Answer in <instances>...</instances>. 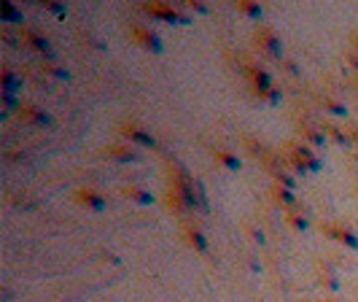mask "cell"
Returning <instances> with one entry per match:
<instances>
[{"instance_id":"obj_1","label":"cell","mask_w":358,"mask_h":302,"mask_svg":"<svg viewBox=\"0 0 358 302\" xmlns=\"http://www.w3.org/2000/svg\"><path fill=\"white\" fill-rule=\"evenodd\" d=\"M291 159L296 162V167H301V173H305V170H318V165H320L318 159L313 157V151L305 148V146H296L294 154H291Z\"/></svg>"},{"instance_id":"obj_2","label":"cell","mask_w":358,"mask_h":302,"mask_svg":"<svg viewBox=\"0 0 358 302\" xmlns=\"http://www.w3.org/2000/svg\"><path fill=\"white\" fill-rule=\"evenodd\" d=\"M135 35H137V41L146 46V49H154V52H162V41L154 35V33H148L143 30V27H135Z\"/></svg>"},{"instance_id":"obj_3","label":"cell","mask_w":358,"mask_h":302,"mask_svg":"<svg viewBox=\"0 0 358 302\" xmlns=\"http://www.w3.org/2000/svg\"><path fill=\"white\" fill-rule=\"evenodd\" d=\"M78 197H81V203L92 205L94 211H102V208H105V200H102L97 192H92V189H84V192H78Z\"/></svg>"},{"instance_id":"obj_4","label":"cell","mask_w":358,"mask_h":302,"mask_svg":"<svg viewBox=\"0 0 358 302\" xmlns=\"http://www.w3.org/2000/svg\"><path fill=\"white\" fill-rule=\"evenodd\" d=\"M124 135L132 138V140H137V143H143V146H154V138L146 135V130H140V127H124Z\"/></svg>"},{"instance_id":"obj_5","label":"cell","mask_w":358,"mask_h":302,"mask_svg":"<svg viewBox=\"0 0 358 302\" xmlns=\"http://www.w3.org/2000/svg\"><path fill=\"white\" fill-rule=\"evenodd\" d=\"M256 38H261V41L267 43V46H264L267 52H272V54H280V41H278L275 35H272V30H261Z\"/></svg>"},{"instance_id":"obj_6","label":"cell","mask_w":358,"mask_h":302,"mask_svg":"<svg viewBox=\"0 0 358 302\" xmlns=\"http://www.w3.org/2000/svg\"><path fill=\"white\" fill-rule=\"evenodd\" d=\"M215 159H218V162H224L226 167L229 170H240V159L237 157H232L229 151H224V148H215V154H213Z\"/></svg>"},{"instance_id":"obj_7","label":"cell","mask_w":358,"mask_h":302,"mask_svg":"<svg viewBox=\"0 0 358 302\" xmlns=\"http://www.w3.org/2000/svg\"><path fill=\"white\" fill-rule=\"evenodd\" d=\"M186 238H188V243H191L197 251H205L207 248V240H205V235L200 230H186Z\"/></svg>"},{"instance_id":"obj_8","label":"cell","mask_w":358,"mask_h":302,"mask_svg":"<svg viewBox=\"0 0 358 302\" xmlns=\"http://www.w3.org/2000/svg\"><path fill=\"white\" fill-rule=\"evenodd\" d=\"M111 157H116V159H137V154H135V148H129V146H113L111 148Z\"/></svg>"},{"instance_id":"obj_9","label":"cell","mask_w":358,"mask_h":302,"mask_svg":"<svg viewBox=\"0 0 358 302\" xmlns=\"http://www.w3.org/2000/svg\"><path fill=\"white\" fill-rule=\"evenodd\" d=\"M332 235H334V238H337L339 243H347L350 248H355V245H358L355 235H353V232H347V230H332Z\"/></svg>"},{"instance_id":"obj_10","label":"cell","mask_w":358,"mask_h":302,"mask_svg":"<svg viewBox=\"0 0 358 302\" xmlns=\"http://www.w3.org/2000/svg\"><path fill=\"white\" fill-rule=\"evenodd\" d=\"M127 194L132 197V200H137V203H151V200H154L148 192H143V189H127Z\"/></svg>"},{"instance_id":"obj_11","label":"cell","mask_w":358,"mask_h":302,"mask_svg":"<svg viewBox=\"0 0 358 302\" xmlns=\"http://www.w3.org/2000/svg\"><path fill=\"white\" fill-rule=\"evenodd\" d=\"M240 11H245V14L253 16V19H259V16H261V8H259V6H253V3H248V0H245V3H240Z\"/></svg>"},{"instance_id":"obj_12","label":"cell","mask_w":358,"mask_h":302,"mask_svg":"<svg viewBox=\"0 0 358 302\" xmlns=\"http://www.w3.org/2000/svg\"><path fill=\"white\" fill-rule=\"evenodd\" d=\"M275 194H278V200H283L286 205H291V203H294V194H291L288 189H280V186H275Z\"/></svg>"}]
</instances>
